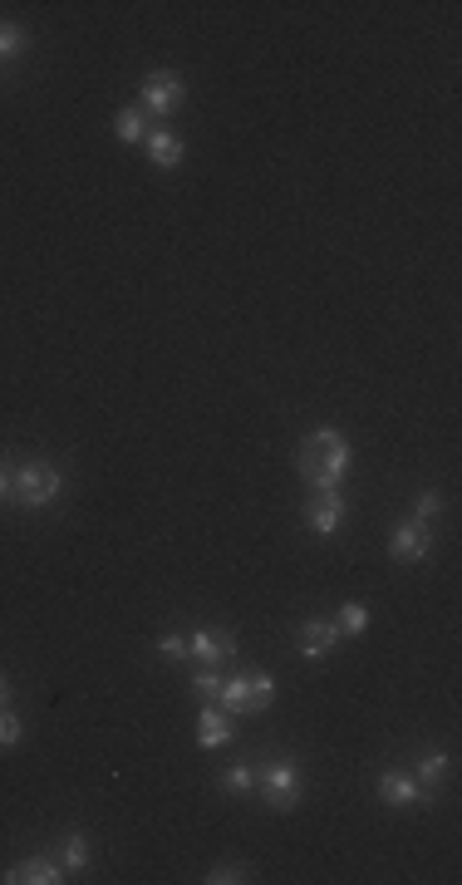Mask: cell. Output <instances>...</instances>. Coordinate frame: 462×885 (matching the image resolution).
<instances>
[{
    "label": "cell",
    "mask_w": 462,
    "mask_h": 885,
    "mask_svg": "<svg viewBox=\"0 0 462 885\" xmlns=\"http://www.w3.org/2000/svg\"><path fill=\"white\" fill-rule=\"evenodd\" d=\"M143 143H148V158H153L158 168H177V163H182V138L168 133V128H153Z\"/></svg>",
    "instance_id": "cell-12"
},
{
    "label": "cell",
    "mask_w": 462,
    "mask_h": 885,
    "mask_svg": "<svg viewBox=\"0 0 462 885\" xmlns=\"http://www.w3.org/2000/svg\"><path fill=\"white\" fill-rule=\"evenodd\" d=\"M192 684H197V694H207V699H217V689H222V674H217V669L207 664V669H202V674H197Z\"/></svg>",
    "instance_id": "cell-24"
},
{
    "label": "cell",
    "mask_w": 462,
    "mask_h": 885,
    "mask_svg": "<svg viewBox=\"0 0 462 885\" xmlns=\"http://www.w3.org/2000/svg\"><path fill=\"white\" fill-rule=\"evenodd\" d=\"M20 743V718L10 708H0V748H15Z\"/></svg>",
    "instance_id": "cell-23"
},
{
    "label": "cell",
    "mask_w": 462,
    "mask_h": 885,
    "mask_svg": "<svg viewBox=\"0 0 462 885\" xmlns=\"http://www.w3.org/2000/svg\"><path fill=\"white\" fill-rule=\"evenodd\" d=\"M5 699H10V684H5V679H0V708H5Z\"/></svg>",
    "instance_id": "cell-27"
},
{
    "label": "cell",
    "mask_w": 462,
    "mask_h": 885,
    "mask_svg": "<svg viewBox=\"0 0 462 885\" xmlns=\"http://www.w3.org/2000/svg\"><path fill=\"white\" fill-rule=\"evenodd\" d=\"M379 802L384 807H418V802H428V787L418 777L389 767V772H379Z\"/></svg>",
    "instance_id": "cell-6"
},
{
    "label": "cell",
    "mask_w": 462,
    "mask_h": 885,
    "mask_svg": "<svg viewBox=\"0 0 462 885\" xmlns=\"http://www.w3.org/2000/svg\"><path fill=\"white\" fill-rule=\"evenodd\" d=\"M182 99H187V89H182V79H177L173 69H153L148 79H143V99H138V109L143 114H173L182 109Z\"/></svg>",
    "instance_id": "cell-4"
},
{
    "label": "cell",
    "mask_w": 462,
    "mask_h": 885,
    "mask_svg": "<svg viewBox=\"0 0 462 885\" xmlns=\"http://www.w3.org/2000/svg\"><path fill=\"white\" fill-rule=\"evenodd\" d=\"M59 866H64V876H74V871L89 866V841H84V831H69V836H64V846H59Z\"/></svg>",
    "instance_id": "cell-15"
},
{
    "label": "cell",
    "mask_w": 462,
    "mask_h": 885,
    "mask_svg": "<svg viewBox=\"0 0 462 885\" xmlns=\"http://www.w3.org/2000/svg\"><path fill=\"white\" fill-rule=\"evenodd\" d=\"M335 625H340V635H345V640H359V635L369 630V610H364L359 600H349L345 610L335 615Z\"/></svg>",
    "instance_id": "cell-16"
},
{
    "label": "cell",
    "mask_w": 462,
    "mask_h": 885,
    "mask_svg": "<svg viewBox=\"0 0 462 885\" xmlns=\"http://www.w3.org/2000/svg\"><path fill=\"white\" fill-rule=\"evenodd\" d=\"M428 546H433V531L428 522H404V527L394 531V541H389V551H394V561H423L428 556Z\"/></svg>",
    "instance_id": "cell-10"
},
{
    "label": "cell",
    "mask_w": 462,
    "mask_h": 885,
    "mask_svg": "<svg viewBox=\"0 0 462 885\" xmlns=\"http://www.w3.org/2000/svg\"><path fill=\"white\" fill-rule=\"evenodd\" d=\"M217 704H222V713H231V718H246V713H251V669H246V674H222Z\"/></svg>",
    "instance_id": "cell-11"
},
{
    "label": "cell",
    "mask_w": 462,
    "mask_h": 885,
    "mask_svg": "<svg viewBox=\"0 0 462 885\" xmlns=\"http://www.w3.org/2000/svg\"><path fill=\"white\" fill-rule=\"evenodd\" d=\"M305 522L315 536H335L340 522H345V497H340V487H330V492H315L310 497V507H305Z\"/></svg>",
    "instance_id": "cell-5"
},
{
    "label": "cell",
    "mask_w": 462,
    "mask_h": 885,
    "mask_svg": "<svg viewBox=\"0 0 462 885\" xmlns=\"http://www.w3.org/2000/svg\"><path fill=\"white\" fill-rule=\"evenodd\" d=\"M300 477L315 487V492H330V487H340V477L349 468V443L340 428H315V433H305L300 438Z\"/></svg>",
    "instance_id": "cell-1"
},
{
    "label": "cell",
    "mask_w": 462,
    "mask_h": 885,
    "mask_svg": "<svg viewBox=\"0 0 462 885\" xmlns=\"http://www.w3.org/2000/svg\"><path fill=\"white\" fill-rule=\"evenodd\" d=\"M59 487H64V477H59V468L45 463V458H30V463H20V468L10 472V497H15L25 512L50 507L59 497Z\"/></svg>",
    "instance_id": "cell-2"
},
{
    "label": "cell",
    "mask_w": 462,
    "mask_h": 885,
    "mask_svg": "<svg viewBox=\"0 0 462 885\" xmlns=\"http://www.w3.org/2000/svg\"><path fill=\"white\" fill-rule=\"evenodd\" d=\"M256 787H261V797H266L271 812H295V802H300V767L295 763L261 767V772H256Z\"/></svg>",
    "instance_id": "cell-3"
},
{
    "label": "cell",
    "mask_w": 462,
    "mask_h": 885,
    "mask_svg": "<svg viewBox=\"0 0 462 885\" xmlns=\"http://www.w3.org/2000/svg\"><path fill=\"white\" fill-rule=\"evenodd\" d=\"M25 45H30V35H25L20 25H0V59L25 55Z\"/></svg>",
    "instance_id": "cell-19"
},
{
    "label": "cell",
    "mask_w": 462,
    "mask_h": 885,
    "mask_svg": "<svg viewBox=\"0 0 462 885\" xmlns=\"http://www.w3.org/2000/svg\"><path fill=\"white\" fill-rule=\"evenodd\" d=\"M276 704V679L266 669H251V713H266Z\"/></svg>",
    "instance_id": "cell-17"
},
{
    "label": "cell",
    "mask_w": 462,
    "mask_h": 885,
    "mask_svg": "<svg viewBox=\"0 0 462 885\" xmlns=\"http://www.w3.org/2000/svg\"><path fill=\"white\" fill-rule=\"evenodd\" d=\"M438 507H443V497H438V492H418V502H413V522L438 517Z\"/></svg>",
    "instance_id": "cell-22"
},
{
    "label": "cell",
    "mask_w": 462,
    "mask_h": 885,
    "mask_svg": "<svg viewBox=\"0 0 462 885\" xmlns=\"http://www.w3.org/2000/svg\"><path fill=\"white\" fill-rule=\"evenodd\" d=\"M227 738H231L227 713H222V708H202V713H197V743H202V748H222Z\"/></svg>",
    "instance_id": "cell-13"
},
{
    "label": "cell",
    "mask_w": 462,
    "mask_h": 885,
    "mask_svg": "<svg viewBox=\"0 0 462 885\" xmlns=\"http://www.w3.org/2000/svg\"><path fill=\"white\" fill-rule=\"evenodd\" d=\"M443 772H448V753H438V748H433V753H423V758H418V782H423V787H438V777H443Z\"/></svg>",
    "instance_id": "cell-18"
},
{
    "label": "cell",
    "mask_w": 462,
    "mask_h": 885,
    "mask_svg": "<svg viewBox=\"0 0 462 885\" xmlns=\"http://www.w3.org/2000/svg\"><path fill=\"white\" fill-rule=\"evenodd\" d=\"M222 787H227V792H251V787H256V767H227V772H222Z\"/></svg>",
    "instance_id": "cell-20"
},
{
    "label": "cell",
    "mask_w": 462,
    "mask_h": 885,
    "mask_svg": "<svg viewBox=\"0 0 462 885\" xmlns=\"http://www.w3.org/2000/svg\"><path fill=\"white\" fill-rule=\"evenodd\" d=\"M0 497H10V468L0 463Z\"/></svg>",
    "instance_id": "cell-26"
},
{
    "label": "cell",
    "mask_w": 462,
    "mask_h": 885,
    "mask_svg": "<svg viewBox=\"0 0 462 885\" xmlns=\"http://www.w3.org/2000/svg\"><path fill=\"white\" fill-rule=\"evenodd\" d=\"M158 649H163L168 659H187V635H163V640H158Z\"/></svg>",
    "instance_id": "cell-25"
},
{
    "label": "cell",
    "mask_w": 462,
    "mask_h": 885,
    "mask_svg": "<svg viewBox=\"0 0 462 885\" xmlns=\"http://www.w3.org/2000/svg\"><path fill=\"white\" fill-rule=\"evenodd\" d=\"M345 635H340V625L335 620H305L300 630H295V649L305 654V659H325L330 649L340 645Z\"/></svg>",
    "instance_id": "cell-7"
},
{
    "label": "cell",
    "mask_w": 462,
    "mask_h": 885,
    "mask_svg": "<svg viewBox=\"0 0 462 885\" xmlns=\"http://www.w3.org/2000/svg\"><path fill=\"white\" fill-rule=\"evenodd\" d=\"M114 133L123 138V143H143V138H148V114H143L138 104L118 109V114H114Z\"/></svg>",
    "instance_id": "cell-14"
},
{
    "label": "cell",
    "mask_w": 462,
    "mask_h": 885,
    "mask_svg": "<svg viewBox=\"0 0 462 885\" xmlns=\"http://www.w3.org/2000/svg\"><path fill=\"white\" fill-rule=\"evenodd\" d=\"M207 881H212V885H231V881H251V876H246V866H241V861H236V866H231V861H222V866H212V876H207Z\"/></svg>",
    "instance_id": "cell-21"
},
{
    "label": "cell",
    "mask_w": 462,
    "mask_h": 885,
    "mask_svg": "<svg viewBox=\"0 0 462 885\" xmlns=\"http://www.w3.org/2000/svg\"><path fill=\"white\" fill-rule=\"evenodd\" d=\"M0 881H5V885H59V881H64V866H59V861H50V856H30V861L10 866Z\"/></svg>",
    "instance_id": "cell-9"
},
{
    "label": "cell",
    "mask_w": 462,
    "mask_h": 885,
    "mask_svg": "<svg viewBox=\"0 0 462 885\" xmlns=\"http://www.w3.org/2000/svg\"><path fill=\"white\" fill-rule=\"evenodd\" d=\"M187 659H202V664H227L236 659V640H231L227 630H197V635H187Z\"/></svg>",
    "instance_id": "cell-8"
}]
</instances>
